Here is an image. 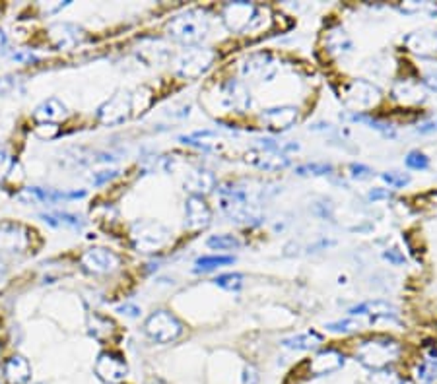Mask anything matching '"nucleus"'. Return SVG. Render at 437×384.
<instances>
[{
	"label": "nucleus",
	"mask_w": 437,
	"mask_h": 384,
	"mask_svg": "<svg viewBox=\"0 0 437 384\" xmlns=\"http://www.w3.org/2000/svg\"><path fill=\"white\" fill-rule=\"evenodd\" d=\"M424 82H426V86L429 87V89L437 91V74H427Z\"/></svg>",
	"instance_id": "48"
},
{
	"label": "nucleus",
	"mask_w": 437,
	"mask_h": 384,
	"mask_svg": "<svg viewBox=\"0 0 437 384\" xmlns=\"http://www.w3.org/2000/svg\"><path fill=\"white\" fill-rule=\"evenodd\" d=\"M278 72V60L272 53H252L243 60L241 74L257 82H271Z\"/></svg>",
	"instance_id": "13"
},
{
	"label": "nucleus",
	"mask_w": 437,
	"mask_h": 384,
	"mask_svg": "<svg viewBox=\"0 0 437 384\" xmlns=\"http://www.w3.org/2000/svg\"><path fill=\"white\" fill-rule=\"evenodd\" d=\"M206 245L214 250H233L241 247V241L237 239L235 235L222 233V235H212L210 239L206 241Z\"/></svg>",
	"instance_id": "31"
},
{
	"label": "nucleus",
	"mask_w": 437,
	"mask_h": 384,
	"mask_svg": "<svg viewBox=\"0 0 437 384\" xmlns=\"http://www.w3.org/2000/svg\"><path fill=\"white\" fill-rule=\"evenodd\" d=\"M218 191H220V208L230 220L237 223H251V220H255L251 202L245 189H241L239 184H222Z\"/></svg>",
	"instance_id": "8"
},
{
	"label": "nucleus",
	"mask_w": 437,
	"mask_h": 384,
	"mask_svg": "<svg viewBox=\"0 0 437 384\" xmlns=\"http://www.w3.org/2000/svg\"><path fill=\"white\" fill-rule=\"evenodd\" d=\"M49 39L55 49L68 51L84 41V29L78 28L76 24H70V21H58L49 28Z\"/></svg>",
	"instance_id": "16"
},
{
	"label": "nucleus",
	"mask_w": 437,
	"mask_h": 384,
	"mask_svg": "<svg viewBox=\"0 0 437 384\" xmlns=\"http://www.w3.org/2000/svg\"><path fill=\"white\" fill-rule=\"evenodd\" d=\"M117 175H119V171H115V169H111V171H99V173H96L94 177H92V181H94L96 186H101V184L113 181Z\"/></svg>",
	"instance_id": "44"
},
{
	"label": "nucleus",
	"mask_w": 437,
	"mask_h": 384,
	"mask_svg": "<svg viewBox=\"0 0 437 384\" xmlns=\"http://www.w3.org/2000/svg\"><path fill=\"white\" fill-rule=\"evenodd\" d=\"M350 177L356 181H368L373 177V169L363 164H350Z\"/></svg>",
	"instance_id": "41"
},
{
	"label": "nucleus",
	"mask_w": 437,
	"mask_h": 384,
	"mask_svg": "<svg viewBox=\"0 0 437 384\" xmlns=\"http://www.w3.org/2000/svg\"><path fill=\"white\" fill-rule=\"evenodd\" d=\"M342 97L350 109L363 113L368 109H373L381 101V89L369 80H352L344 86Z\"/></svg>",
	"instance_id": "9"
},
{
	"label": "nucleus",
	"mask_w": 437,
	"mask_h": 384,
	"mask_svg": "<svg viewBox=\"0 0 437 384\" xmlns=\"http://www.w3.org/2000/svg\"><path fill=\"white\" fill-rule=\"evenodd\" d=\"M298 119H300V111H298V107L293 105L268 107L261 113V121L264 123V126L268 130H274V132L288 130L298 123Z\"/></svg>",
	"instance_id": "14"
},
{
	"label": "nucleus",
	"mask_w": 437,
	"mask_h": 384,
	"mask_svg": "<svg viewBox=\"0 0 437 384\" xmlns=\"http://www.w3.org/2000/svg\"><path fill=\"white\" fill-rule=\"evenodd\" d=\"M284 347H290V349H300V351H311V349H317V347L323 346V336L315 330H307V332H301V334H295V336L284 338L280 342Z\"/></svg>",
	"instance_id": "25"
},
{
	"label": "nucleus",
	"mask_w": 437,
	"mask_h": 384,
	"mask_svg": "<svg viewBox=\"0 0 437 384\" xmlns=\"http://www.w3.org/2000/svg\"><path fill=\"white\" fill-rule=\"evenodd\" d=\"M4 274H6V268H4V266L0 264V279L4 278Z\"/></svg>",
	"instance_id": "50"
},
{
	"label": "nucleus",
	"mask_w": 437,
	"mask_h": 384,
	"mask_svg": "<svg viewBox=\"0 0 437 384\" xmlns=\"http://www.w3.org/2000/svg\"><path fill=\"white\" fill-rule=\"evenodd\" d=\"M393 96L397 97L400 103H418L422 101V91L418 89V84H414L412 80H398L395 87H393Z\"/></svg>",
	"instance_id": "28"
},
{
	"label": "nucleus",
	"mask_w": 437,
	"mask_h": 384,
	"mask_svg": "<svg viewBox=\"0 0 437 384\" xmlns=\"http://www.w3.org/2000/svg\"><path fill=\"white\" fill-rule=\"evenodd\" d=\"M268 8L257 6L252 2L237 0V2H228L222 8V21L225 28L233 33H249V31H259L266 28L268 24Z\"/></svg>",
	"instance_id": "3"
},
{
	"label": "nucleus",
	"mask_w": 437,
	"mask_h": 384,
	"mask_svg": "<svg viewBox=\"0 0 437 384\" xmlns=\"http://www.w3.org/2000/svg\"><path fill=\"white\" fill-rule=\"evenodd\" d=\"M400 12H404V14H418V12H427V14H437V6L434 4H429V2H404V4H400L398 6Z\"/></svg>",
	"instance_id": "39"
},
{
	"label": "nucleus",
	"mask_w": 437,
	"mask_h": 384,
	"mask_svg": "<svg viewBox=\"0 0 437 384\" xmlns=\"http://www.w3.org/2000/svg\"><path fill=\"white\" fill-rule=\"evenodd\" d=\"M437 130V121H429L426 125H420L418 126V132H422V134H429V132H436Z\"/></svg>",
	"instance_id": "47"
},
{
	"label": "nucleus",
	"mask_w": 437,
	"mask_h": 384,
	"mask_svg": "<svg viewBox=\"0 0 437 384\" xmlns=\"http://www.w3.org/2000/svg\"><path fill=\"white\" fill-rule=\"evenodd\" d=\"M121 266V259L113 250L105 247H92L80 256V268L89 276H107Z\"/></svg>",
	"instance_id": "12"
},
{
	"label": "nucleus",
	"mask_w": 437,
	"mask_h": 384,
	"mask_svg": "<svg viewBox=\"0 0 437 384\" xmlns=\"http://www.w3.org/2000/svg\"><path fill=\"white\" fill-rule=\"evenodd\" d=\"M41 220L49 223L51 227H58V229H82L84 227V220L76 213H68V211L41 213Z\"/></svg>",
	"instance_id": "26"
},
{
	"label": "nucleus",
	"mask_w": 437,
	"mask_h": 384,
	"mask_svg": "<svg viewBox=\"0 0 437 384\" xmlns=\"http://www.w3.org/2000/svg\"><path fill=\"white\" fill-rule=\"evenodd\" d=\"M132 116V91L121 89L97 109V121L105 126L123 125Z\"/></svg>",
	"instance_id": "11"
},
{
	"label": "nucleus",
	"mask_w": 437,
	"mask_h": 384,
	"mask_svg": "<svg viewBox=\"0 0 437 384\" xmlns=\"http://www.w3.org/2000/svg\"><path fill=\"white\" fill-rule=\"evenodd\" d=\"M152 103V91L148 87H138L132 91V115H140Z\"/></svg>",
	"instance_id": "33"
},
{
	"label": "nucleus",
	"mask_w": 437,
	"mask_h": 384,
	"mask_svg": "<svg viewBox=\"0 0 437 384\" xmlns=\"http://www.w3.org/2000/svg\"><path fill=\"white\" fill-rule=\"evenodd\" d=\"M130 243L138 252L152 254L171 243V231L155 220H140L130 227Z\"/></svg>",
	"instance_id": "5"
},
{
	"label": "nucleus",
	"mask_w": 437,
	"mask_h": 384,
	"mask_svg": "<svg viewBox=\"0 0 437 384\" xmlns=\"http://www.w3.org/2000/svg\"><path fill=\"white\" fill-rule=\"evenodd\" d=\"M334 167L330 164H305L295 167V173L298 175H313V177H327V175H332Z\"/></svg>",
	"instance_id": "35"
},
{
	"label": "nucleus",
	"mask_w": 437,
	"mask_h": 384,
	"mask_svg": "<svg viewBox=\"0 0 437 384\" xmlns=\"http://www.w3.org/2000/svg\"><path fill=\"white\" fill-rule=\"evenodd\" d=\"M371 64L373 67H368V72L373 78H387L391 76L393 72V62L388 57H375L371 58Z\"/></svg>",
	"instance_id": "34"
},
{
	"label": "nucleus",
	"mask_w": 437,
	"mask_h": 384,
	"mask_svg": "<svg viewBox=\"0 0 437 384\" xmlns=\"http://www.w3.org/2000/svg\"><path fill=\"white\" fill-rule=\"evenodd\" d=\"M383 259L387 260L388 264H393V266H402V264H406V256L400 252L398 249H387L383 252Z\"/></svg>",
	"instance_id": "43"
},
{
	"label": "nucleus",
	"mask_w": 437,
	"mask_h": 384,
	"mask_svg": "<svg viewBox=\"0 0 437 384\" xmlns=\"http://www.w3.org/2000/svg\"><path fill=\"white\" fill-rule=\"evenodd\" d=\"M381 179L391 189H404L410 183V177L406 173H400V171H385V173H381Z\"/></svg>",
	"instance_id": "38"
},
{
	"label": "nucleus",
	"mask_w": 437,
	"mask_h": 384,
	"mask_svg": "<svg viewBox=\"0 0 437 384\" xmlns=\"http://www.w3.org/2000/svg\"><path fill=\"white\" fill-rule=\"evenodd\" d=\"M327 330L329 332H334V334H350V332H356L361 328L359 320H356L354 317L344 318V320H336V322H329L327 324Z\"/></svg>",
	"instance_id": "36"
},
{
	"label": "nucleus",
	"mask_w": 437,
	"mask_h": 384,
	"mask_svg": "<svg viewBox=\"0 0 437 384\" xmlns=\"http://www.w3.org/2000/svg\"><path fill=\"white\" fill-rule=\"evenodd\" d=\"M212 221V210L203 196H189L185 202V225L189 229H206Z\"/></svg>",
	"instance_id": "15"
},
{
	"label": "nucleus",
	"mask_w": 437,
	"mask_h": 384,
	"mask_svg": "<svg viewBox=\"0 0 437 384\" xmlns=\"http://www.w3.org/2000/svg\"><path fill=\"white\" fill-rule=\"evenodd\" d=\"M117 313H121V315H125V317L130 318L140 317V308L136 307V305H132V303H125V305L117 307Z\"/></svg>",
	"instance_id": "45"
},
{
	"label": "nucleus",
	"mask_w": 437,
	"mask_h": 384,
	"mask_svg": "<svg viewBox=\"0 0 437 384\" xmlns=\"http://www.w3.org/2000/svg\"><path fill=\"white\" fill-rule=\"evenodd\" d=\"M350 356L358 365L366 367L369 371H383V369L402 365L404 346L397 338L387 336V334H373V336L359 340Z\"/></svg>",
	"instance_id": "1"
},
{
	"label": "nucleus",
	"mask_w": 437,
	"mask_h": 384,
	"mask_svg": "<svg viewBox=\"0 0 437 384\" xmlns=\"http://www.w3.org/2000/svg\"><path fill=\"white\" fill-rule=\"evenodd\" d=\"M208 99L214 109H220L223 113H243L251 107V94L237 80H223L220 84H214L208 89Z\"/></svg>",
	"instance_id": "4"
},
{
	"label": "nucleus",
	"mask_w": 437,
	"mask_h": 384,
	"mask_svg": "<svg viewBox=\"0 0 437 384\" xmlns=\"http://www.w3.org/2000/svg\"><path fill=\"white\" fill-rule=\"evenodd\" d=\"M210 31V16L204 10L193 8L177 14L165 26V33L185 47H198Z\"/></svg>",
	"instance_id": "2"
},
{
	"label": "nucleus",
	"mask_w": 437,
	"mask_h": 384,
	"mask_svg": "<svg viewBox=\"0 0 437 384\" xmlns=\"http://www.w3.org/2000/svg\"><path fill=\"white\" fill-rule=\"evenodd\" d=\"M327 47L332 53H336V55H348L354 49V43H352V39H350V35L344 29L334 28L330 29L329 35H327Z\"/></svg>",
	"instance_id": "27"
},
{
	"label": "nucleus",
	"mask_w": 437,
	"mask_h": 384,
	"mask_svg": "<svg viewBox=\"0 0 437 384\" xmlns=\"http://www.w3.org/2000/svg\"><path fill=\"white\" fill-rule=\"evenodd\" d=\"M391 198V192L385 191V189H373L369 192V200L377 202V200H388Z\"/></svg>",
	"instance_id": "46"
},
{
	"label": "nucleus",
	"mask_w": 437,
	"mask_h": 384,
	"mask_svg": "<svg viewBox=\"0 0 437 384\" xmlns=\"http://www.w3.org/2000/svg\"><path fill=\"white\" fill-rule=\"evenodd\" d=\"M404 47L418 57H434L437 55V31L436 29H416L402 37Z\"/></svg>",
	"instance_id": "19"
},
{
	"label": "nucleus",
	"mask_w": 437,
	"mask_h": 384,
	"mask_svg": "<svg viewBox=\"0 0 437 384\" xmlns=\"http://www.w3.org/2000/svg\"><path fill=\"white\" fill-rule=\"evenodd\" d=\"M404 164H406L408 169H414V171H426L427 167H429V159H427V155L422 154L420 150H412V152L404 157Z\"/></svg>",
	"instance_id": "37"
},
{
	"label": "nucleus",
	"mask_w": 437,
	"mask_h": 384,
	"mask_svg": "<svg viewBox=\"0 0 437 384\" xmlns=\"http://www.w3.org/2000/svg\"><path fill=\"white\" fill-rule=\"evenodd\" d=\"M235 259L233 256H223V254H206V256H200L194 262V272H214V270L223 268V266H230L233 264Z\"/></svg>",
	"instance_id": "29"
},
{
	"label": "nucleus",
	"mask_w": 437,
	"mask_h": 384,
	"mask_svg": "<svg viewBox=\"0 0 437 384\" xmlns=\"http://www.w3.org/2000/svg\"><path fill=\"white\" fill-rule=\"evenodd\" d=\"M94 375L103 384H125L128 378V363L119 351H101L94 363Z\"/></svg>",
	"instance_id": "10"
},
{
	"label": "nucleus",
	"mask_w": 437,
	"mask_h": 384,
	"mask_svg": "<svg viewBox=\"0 0 437 384\" xmlns=\"http://www.w3.org/2000/svg\"><path fill=\"white\" fill-rule=\"evenodd\" d=\"M214 60H216L214 49L189 47L175 58L173 72L183 80H196L212 68Z\"/></svg>",
	"instance_id": "6"
},
{
	"label": "nucleus",
	"mask_w": 437,
	"mask_h": 384,
	"mask_svg": "<svg viewBox=\"0 0 437 384\" xmlns=\"http://www.w3.org/2000/svg\"><path fill=\"white\" fill-rule=\"evenodd\" d=\"M6 43H8V37H6V33L0 29V51H4V47H6Z\"/></svg>",
	"instance_id": "49"
},
{
	"label": "nucleus",
	"mask_w": 437,
	"mask_h": 384,
	"mask_svg": "<svg viewBox=\"0 0 437 384\" xmlns=\"http://www.w3.org/2000/svg\"><path fill=\"white\" fill-rule=\"evenodd\" d=\"M33 116L37 119L39 123H55L57 125L60 119L67 116V105L57 97H49L35 109Z\"/></svg>",
	"instance_id": "24"
},
{
	"label": "nucleus",
	"mask_w": 437,
	"mask_h": 384,
	"mask_svg": "<svg viewBox=\"0 0 437 384\" xmlns=\"http://www.w3.org/2000/svg\"><path fill=\"white\" fill-rule=\"evenodd\" d=\"M35 134L41 138V140H55L58 134H60V130H58V126L55 123H39L35 126Z\"/></svg>",
	"instance_id": "40"
},
{
	"label": "nucleus",
	"mask_w": 437,
	"mask_h": 384,
	"mask_svg": "<svg viewBox=\"0 0 437 384\" xmlns=\"http://www.w3.org/2000/svg\"><path fill=\"white\" fill-rule=\"evenodd\" d=\"M350 317H369L371 320H379V318H385V320H397L398 311L397 307H393L387 301H363L359 305H354V307L348 308Z\"/></svg>",
	"instance_id": "22"
},
{
	"label": "nucleus",
	"mask_w": 437,
	"mask_h": 384,
	"mask_svg": "<svg viewBox=\"0 0 437 384\" xmlns=\"http://www.w3.org/2000/svg\"><path fill=\"white\" fill-rule=\"evenodd\" d=\"M183 186L191 196H203L204 198L206 194H210L216 189V177H214L212 171L198 167L185 177Z\"/></svg>",
	"instance_id": "23"
},
{
	"label": "nucleus",
	"mask_w": 437,
	"mask_h": 384,
	"mask_svg": "<svg viewBox=\"0 0 437 384\" xmlns=\"http://www.w3.org/2000/svg\"><path fill=\"white\" fill-rule=\"evenodd\" d=\"M12 165H14V159H12V155L6 152V150H0V183L8 177L10 169H12Z\"/></svg>",
	"instance_id": "42"
},
{
	"label": "nucleus",
	"mask_w": 437,
	"mask_h": 384,
	"mask_svg": "<svg viewBox=\"0 0 437 384\" xmlns=\"http://www.w3.org/2000/svg\"><path fill=\"white\" fill-rule=\"evenodd\" d=\"M29 247V233L19 223H0V250L24 252Z\"/></svg>",
	"instance_id": "20"
},
{
	"label": "nucleus",
	"mask_w": 437,
	"mask_h": 384,
	"mask_svg": "<svg viewBox=\"0 0 437 384\" xmlns=\"http://www.w3.org/2000/svg\"><path fill=\"white\" fill-rule=\"evenodd\" d=\"M245 283V278L243 274H237V272H232V274H222L218 278L214 279V286H218L223 291H239Z\"/></svg>",
	"instance_id": "32"
},
{
	"label": "nucleus",
	"mask_w": 437,
	"mask_h": 384,
	"mask_svg": "<svg viewBox=\"0 0 437 384\" xmlns=\"http://www.w3.org/2000/svg\"><path fill=\"white\" fill-rule=\"evenodd\" d=\"M86 192H65V191H53V189H41V186H28L19 192L18 198L26 204L37 202V204H57L60 200H76V198H84Z\"/></svg>",
	"instance_id": "18"
},
{
	"label": "nucleus",
	"mask_w": 437,
	"mask_h": 384,
	"mask_svg": "<svg viewBox=\"0 0 437 384\" xmlns=\"http://www.w3.org/2000/svg\"><path fill=\"white\" fill-rule=\"evenodd\" d=\"M4 384H29L31 383V363L24 356L8 357L2 365Z\"/></svg>",
	"instance_id": "21"
},
{
	"label": "nucleus",
	"mask_w": 437,
	"mask_h": 384,
	"mask_svg": "<svg viewBox=\"0 0 437 384\" xmlns=\"http://www.w3.org/2000/svg\"><path fill=\"white\" fill-rule=\"evenodd\" d=\"M352 121H356V123H363V125H368L369 128L377 130V132H381L383 136H387V138H395V136H397L395 128L388 125V123H381V121H377V119H371V116L366 115V113H354V115H352Z\"/></svg>",
	"instance_id": "30"
},
{
	"label": "nucleus",
	"mask_w": 437,
	"mask_h": 384,
	"mask_svg": "<svg viewBox=\"0 0 437 384\" xmlns=\"http://www.w3.org/2000/svg\"><path fill=\"white\" fill-rule=\"evenodd\" d=\"M245 162L261 171H282L286 167H290V157L280 152H272V150H262L255 148L249 150L245 155Z\"/></svg>",
	"instance_id": "17"
},
{
	"label": "nucleus",
	"mask_w": 437,
	"mask_h": 384,
	"mask_svg": "<svg viewBox=\"0 0 437 384\" xmlns=\"http://www.w3.org/2000/svg\"><path fill=\"white\" fill-rule=\"evenodd\" d=\"M183 330V322L165 308L154 311L144 322V334L154 344H171L177 338H181Z\"/></svg>",
	"instance_id": "7"
}]
</instances>
